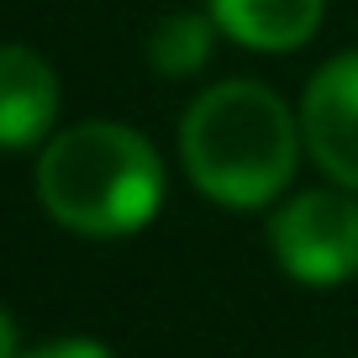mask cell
Instances as JSON below:
<instances>
[{
	"instance_id": "6da1fadb",
	"label": "cell",
	"mask_w": 358,
	"mask_h": 358,
	"mask_svg": "<svg viewBox=\"0 0 358 358\" xmlns=\"http://www.w3.org/2000/svg\"><path fill=\"white\" fill-rule=\"evenodd\" d=\"M179 153L201 195L232 211H253V206L280 201V190L290 185L301 132H295L290 106L268 85L227 79L190 106L179 127Z\"/></svg>"
},
{
	"instance_id": "7a4b0ae2",
	"label": "cell",
	"mask_w": 358,
	"mask_h": 358,
	"mask_svg": "<svg viewBox=\"0 0 358 358\" xmlns=\"http://www.w3.org/2000/svg\"><path fill=\"white\" fill-rule=\"evenodd\" d=\"M37 195L48 216L79 237H127L153 222L164 201V164L153 143L122 122L64 127L37 158Z\"/></svg>"
},
{
	"instance_id": "3957f363",
	"label": "cell",
	"mask_w": 358,
	"mask_h": 358,
	"mask_svg": "<svg viewBox=\"0 0 358 358\" xmlns=\"http://www.w3.org/2000/svg\"><path fill=\"white\" fill-rule=\"evenodd\" d=\"M274 258L301 285H343L358 274V206L332 190H306L268 222Z\"/></svg>"
},
{
	"instance_id": "277c9868",
	"label": "cell",
	"mask_w": 358,
	"mask_h": 358,
	"mask_svg": "<svg viewBox=\"0 0 358 358\" xmlns=\"http://www.w3.org/2000/svg\"><path fill=\"white\" fill-rule=\"evenodd\" d=\"M301 132L311 158L348 190H358V53L322 64L306 85Z\"/></svg>"
},
{
	"instance_id": "5b68a950",
	"label": "cell",
	"mask_w": 358,
	"mask_h": 358,
	"mask_svg": "<svg viewBox=\"0 0 358 358\" xmlns=\"http://www.w3.org/2000/svg\"><path fill=\"white\" fill-rule=\"evenodd\" d=\"M58 116V74L32 48H0V148H32Z\"/></svg>"
},
{
	"instance_id": "8992f818",
	"label": "cell",
	"mask_w": 358,
	"mask_h": 358,
	"mask_svg": "<svg viewBox=\"0 0 358 358\" xmlns=\"http://www.w3.org/2000/svg\"><path fill=\"white\" fill-rule=\"evenodd\" d=\"M216 32L258 53H290L322 27V0H211Z\"/></svg>"
},
{
	"instance_id": "52a82bcc",
	"label": "cell",
	"mask_w": 358,
	"mask_h": 358,
	"mask_svg": "<svg viewBox=\"0 0 358 358\" xmlns=\"http://www.w3.org/2000/svg\"><path fill=\"white\" fill-rule=\"evenodd\" d=\"M211 32H216L211 16H195V11L164 16V22L153 27V37H148V64H153V74H164V79L195 74V69L211 58Z\"/></svg>"
},
{
	"instance_id": "ba28073f",
	"label": "cell",
	"mask_w": 358,
	"mask_h": 358,
	"mask_svg": "<svg viewBox=\"0 0 358 358\" xmlns=\"http://www.w3.org/2000/svg\"><path fill=\"white\" fill-rule=\"evenodd\" d=\"M22 358H111V348H101L95 337H58V343H43L37 353Z\"/></svg>"
},
{
	"instance_id": "9c48e42d",
	"label": "cell",
	"mask_w": 358,
	"mask_h": 358,
	"mask_svg": "<svg viewBox=\"0 0 358 358\" xmlns=\"http://www.w3.org/2000/svg\"><path fill=\"white\" fill-rule=\"evenodd\" d=\"M0 358H22V353H16V327H11L6 311H0Z\"/></svg>"
}]
</instances>
